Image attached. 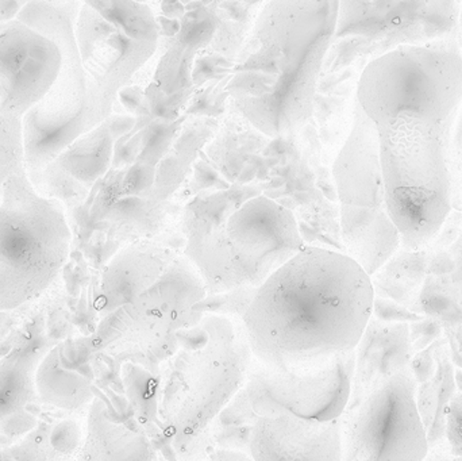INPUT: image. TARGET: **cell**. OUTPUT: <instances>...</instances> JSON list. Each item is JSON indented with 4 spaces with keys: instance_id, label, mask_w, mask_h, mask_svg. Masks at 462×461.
I'll list each match as a JSON object with an SVG mask.
<instances>
[{
    "instance_id": "1",
    "label": "cell",
    "mask_w": 462,
    "mask_h": 461,
    "mask_svg": "<svg viewBox=\"0 0 462 461\" xmlns=\"http://www.w3.org/2000/svg\"><path fill=\"white\" fill-rule=\"evenodd\" d=\"M356 102L374 124L391 217L404 249L423 248L452 208V141L462 103V51L448 37L374 60Z\"/></svg>"
},
{
    "instance_id": "2",
    "label": "cell",
    "mask_w": 462,
    "mask_h": 461,
    "mask_svg": "<svg viewBox=\"0 0 462 461\" xmlns=\"http://www.w3.org/2000/svg\"><path fill=\"white\" fill-rule=\"evenodd\" d=\"M180 227L183 254L208 295L258 289L307 246L292 211L263 189L234 118L221 124L192 168Z\"/></svg>"
},
{
    "instance_id": "3",
    "label": "cell",
    "mask_w": 462,
    "mask_h": 461,
    "mask_svg": "<svg viewBox=\"0 0 462 461\" xmlns=\"http://www.w3.org/2000/svg\"><path fill=\"white\" fill-rule=\"evenodd\" d=\"M118 99L125 108L99 124L94 183L72 214L79 235H102L121 249L164 230L171 206L222 122L152 115L141 87H126Z\"/></svg>"
},
{
    "instance_id": "4",
    "label": "cell",
    "mask_w": 462,
    "mask_h": 461,
    "mask_svg": "<svg viewBox=\"0 0 462 461\" xmlns=\"http://www.w3.org/2000/svg\"><path fill=\"white\" fill-rule=\"evenodd\" d=\"M371 276L344 252L306 246L272 273L244 318L253 357L273 368L356 351L372 316Z\"/></svg>"
},
{
    "instance_id": "5",
    "label": "cell",
    "mask_w": 462,
    "mask_h": 461,
    "mask_svg": "<svg viewBox=\"0 0 462 461\" xmlns=\"http://www.w3.org/2000/svg\"><path fill=\"white\" fill-rule=\"evenodd\" d=\"M337 0L265 2L236 57L227 107L269 138L298 135L315 113Z\"/></svg>"
},
{
    "instance_id": "6",
    "label": "cell",
    "mask_w": 462,
    "mask_h": 461,
    "mask_svg": "<svg viewBox=\"0 0 462 461\" xmlns=\"http://www.w3.org/2000/svg\"><path fill=\"white\" fill-rule=\"evenodd\" d=\"M206 295L183 251L154 240L129 244L106 263L92 287L95 329L87 343L94 354L159 373L180 348L179 333L202 319L194 306Z\"/></svg>"
},
{
    "instance_id": "7",
    "label": "cell",
    "mask_w": 462,
    "mask_h": 461,
    "mask_svg": "<svg viewBox=\"0 0 462 461\" xmlns=\"http://www.w3.org/2000/svg\"><path fill=\"white\" fill-rule=\"evenodd\" d=\"M160 365L157 422L183 461L211 454L206 430L244 389L253 354L244 322L206 314Z\"/></svg>"
},
{
    "instance_id": "8",
    "label": "cell",
    "mask_w": 462,
    "mask_h": 461,
    "mask_svg": "<svg viewBox=\"0 0 462 461\" xmlns=\"http://www.w3.org/2000/svg\"><path fill=\"white\" fill-rule=\"evenodd\" d=\"M72 245L64 206L38 194L24 168L11 173L0 199V313L42 297L64 271Z\"/></svg>"
},
{
    "instance_id": "9",
    "label": "cell",
    "mask_w": 462,
    "mask_h": 461,
    "mask_svg": "<svg viewBox=\"0 0 462 461\" xmlns=\"http://www.w3.org/2000/svg\"><path fill=\"white\" fill-rule=\"evenodd\" d=\"M81 2H26L16 18L59 45L61 69L46 97L22 119L24 171L38 172L113 114L89 87L75 38Z\"/></svg>"
},
{
    "instance_id": "10",
    "label": "cell",
    "mask_w": 462,
    "mask_h": 461,
    "mask_svg": "<svg viewBox=\"0 0 462 461\" xmlns=\"http://www.w3.org/2000/svg\"><path fill=\"white\" fill-rule=\"evenodd\" d=\"M331 175L342 249L372 278L401 248L402 238L388 208L376 132L356 99Z\"/></svg>"
},
{
    "instance_id": "11",
    "label": "cell",
    "mask_w": 462,
    "mask_h": 461,
    "mask_svg": "<svg viewBox=\"0 0 462 461\" xmlns=\"http://www.w3.org/2000/svg\"><path fill=\"white\" fill-rule=\"evenodd\" d=\"M75 38L89 87L114 111L118 95L156 54L159 26L148 3L81 2Z\"/></svg>"
},
{
    "instance_id": "12",
    "label": "cell",
    "mask_w": 462,
    "mask_h": 461,
    "mask_svg": "<svg viewBox=\"0 0 462 461\" xmlns=\"http://www.w3.org/2000/svg\"><path fill=\"white\" fill-rule=\"evenodd\" d=\"M458 2H339L322 76L403 48L453 37Z\"/></svg>"
},
{
    "instance_id": "13",
    "label": "cell",
    "mask_w": 462,
    "mask_h": 461,
    "mask_svg": "<svg viewBox=\"0 0 462 461\" xmlns=\"http://www.w3.org/2000/svg\"><path fill=\"white\" fill-rule=\"evenodd\" d=\"M342 461H425L428 433L417 383L399 371L377 382L339 417Z\"/></svg>"
},
{
    "instance_id": "14",
    "label": "cell",
    "mask_w": 462,
    "mask_h": 461,
    "mask_svg": "<svg viewBox=\"0 0 462 461\" xmlns=\"http://www.w3.org/2000/svg\"><path fill=\"white\" fill-rule=\"evenodd\" d=\"M153 11L159 42L151 60V81L141 87L143 105L152 115L179 119L194 95L192 70L198 54L213 41L221 24L218 2H162Z\"/></svg>"
},
{
    "instance_id": "15",
    "label": "cell",
    "mask_w": 462,
    "mask_h": 461,
    "mask_svg": "<svg viewBox=\"0 0 462 461\" xmlns=\"http://www.w3.org/2000/svg\"><path fill=\"white\" fill-rule=\"evenodd\" d=\"M355 364V351L298 368H273L253 357L244 389L260 419L291 414L336 421L349 403Z\"/></svg>"
},
{
    "instance_id": "16",
    "label": "cell",
    "mask_w": 462,
    "mask_h": 461,
    "mask_svg": "<svg viewBox=\"0 0 462 461\" xmlns=\"http://www.w3.org/2000/svg\"><path fill=\"white\" fill-rule=\"evenodd\" d=\"M65 327L45 310L26 311L0 354V436L15 438L42 416L37 373L49 352L65 340Z\"/></svg>"
},
{
    "instance_id": "17",
    "label": "cell",
    "mask_w": 462,
    "mask_h": 461,
    "mask_svg": "<svg viewBox=\"0 0 462 461\" xmlns=\"http://www.w3.org/2000/svg\"><path fill=\"white\" fill-rule=\"evenodd\" d=\"M59 45L18 18L0 22V111L24 118L48 94L61 69Z\"/></svg>"
},
{
    "instance_id": "18",
    "label": "cell",
    "mask_w": 462,
    "mask_h": 461,
    "mask_svg": "<svg viewBox=\"0 0 462 461\" xmlns=\"http://www.w3.org/2000/svg\"><path fill=\"white\" fill-rule=\"evenodd\" d=\"M253 461H342L339 420L319 422L298 417L258 420L250 443Z\"/></svg>"
},
{
    "instance_id": "19",
    "label": "cell",
    "mask_w": 462,
    "mask_h": 461,
    "mask_svg": "<svg viewBox=\"0 0 462 461\" xmlns=\"http://www.w3.org/2000/svg\"><path fill=\"white\" fill-rule=\"evenodd\" d=\"M91 354L87 340H64L49 352L37 373L43 408L68 414L89 411L97 397L91 376L83 368Z\"/></svg>"
},
{
    "instance_id": "20",
    "label": "cell",
    "mask_w": 462,
    "mask_h": 461,
    "mask_svg": "<svg viewBox=\"0 0 462 461\" xmlns=\"http://www.w3.org/2000/svg\"><path fill=\"white\" fill-rule=\"evenodd\" d=\"M87 419L54 410L15 438L0 436V461H78Z\"/></svg>"
},
{
    "instance_id": "21",
    "label": "cell",
    "mask_w": 462,
    "mask_h": 461,
    "mask_svg": "<svg viewBox=\"0 0 462 461\" xmlns=\"http://www.w3.org/2000/svg\"><path fill=\"white\" fill-rule=\"evenodd\" d=\"M148 436L111 417L102 400L95 398L87 416L86 438L78 461H153Z\"/></svg>"
},
{
    "instance_id": "22",
    "label": "cell",
    "mask_w": 462,
    "mask_h": 461,
    "mask_svg": "<svg viewBox=\"0 0 462 461\" xmlns=\"http://www.w3.org/2000/svg\"><path fill=\"white\" fill-rule=\"evenodd\" d=\"M258 420L260 417L253 411L246 392L242 389L206 430L211 451L221 449L250 455V443Z\"/></svg>"
},
{
    "instance_id": "23",
    "label": "cell",
    "mask_w": 462,
    "mask_h": 461,
    "mask_svg": "<svg viewBox=\"0 0 462 461\" xmlns=\"http://www.w3.org/2000/svg\"><path fill=\"white\" fill-rule=\"evenodd\" d=\"M255 292V287H241L221 294L206 295L205 300L194 306V313L202 317L206 314L226 317L244 322L245 316L254 300Z\"/></svg>"
},
{
    "instance_id": "24",
    "label": "cell",
    "mask_w": 462,
    "mask_h": 461,
    "mask_svg": "<svg viewBox=\"0 0 462 461\" xmlns=\"http://www.w3.org/2000/svg\"><path fill=\"white\" fill-rule=\"evenodd\" d=\"M24 167L22 121L0 111V170Z\"/></svg>"
},
{
    "instance_id": "25",
    "label": "cell",
    "mask_w": 462,
    "mask_h": 461,
    "mask_svg": "<svg viewBox=\"0 0 462 461\" xmlns=\"http://www.w3.org/2000/svg\"><path fill=\"white\" fill-rule=\"evenodd\" d=\"M450 176H452V208L462 213V103L456 119L455 132H453Z\"/></svg>"
},
{
    "instance_id": "26",
    "label": "cell",
    "mask_w": 462,
    "mask_h": 461,
    "mask_svg": "<svg viewBox=\"0 0 462 461\" xmlns=\"http://www.w3.org/2000/svg\"><path fill=\"white\" fill-rule=\"evenodd\" d=\"M448 438L455 454L462 457V397L452 401L448 411Z\"/></svg>"
},
{
    "instance_id": "27",
    "label": "cell",
    "mask_w": 462,
    "mask_h": 461,
    "mask_svg": "<svg viewBox=\"0 0 462 461\" xmlns=\"http://www.w3.org/2000/svg\"><path fill=\"white\" fill-rule=\"evenodd\" d=\"M26 311L24 308L18 309L15 311H8V313H0V354L5 348V341L10 337L11 333L19 327L23 321Z\"/></svg>"
},
{
    "instance_id": "28",
    "label": "cell",
    "mask_w": 462,
    "mask_h": 461,
    "mask_svg": "<svg viewBox=\"0 0 462 461\" xmlns=\"http://www.w3.org/2000/svg\"><path fill=\"white\" fill-rule=\"evenodd\" d=\"M205 461H253L250 455L236 451H214Z\"/></svg>"
},
{
    "instance_id": "29",
    "label": "cell",
    "mask_w": 462,
    "mask_h": 461,
    "mask_svg": "<svg viewBox=\"0 0 462 461\" xmlns=\"http://www.w3.org/2000/svg\"><path fill=\"white\" fill-rule=\"evenodd\" d=\"M23 168L24 167H7L0 170V199H2L3 186H5V181L7 180L8 176H10L11 173L16 172V171L23 170Z\"/></svg>"
},
{
    "instance_id": "30",
    "label": "cell",
    "mask_w": 462,
    "mask_h": 461,
    "mask_svg": "<svg viewBox=\"0 0 462 461\" xmlns=\"http://www.w3.org/2000/svg\"><path fill=\"white\" fill-rule=\"evenodd\" d=\"M458 24L462 27V3H460V13H458Z\"/></svg>"
}]
</instances>
